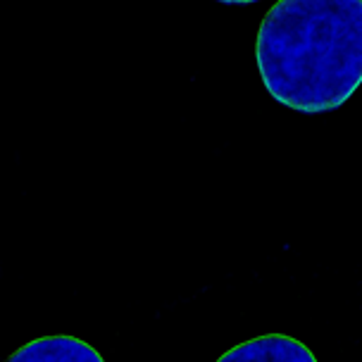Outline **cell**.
<instances>
[{
  "label": "cell",
  "instance_id": "cell-1",
  "mask_svg": "<svg viewBox=\"0 0 362 362\" xmlns=\"http://www.w3.org/2000/svg\"><path fill=\"white\" fill-rule=\"evenodd\" d=\"M257 72L303 115L341 107L362 83V0H279L255 38Z\"/></svg>",
  "mask_w": 362,
  "mask_h": 362
},
{
  "label": "cell",
  "instance_id": "cell-2",
  "mask_svg": "<svg viewBox=\"0 0 362 362\" xmlns=\"http://www.w3.org/2000/svg\"><path fill=\"white\" fill-rule=\"evenodd\" d=\"M215 362H317L315 353L288 334H262L231 346Z\"/></svg>",
  "mask_w": 362,
  "mask_h": 362
},
{
  "label": "cell",
  "instance_id": "cell-3",
  "mask_svg": "<svg viewBox=\"0 0 362 362\" xmlns=\"http://www.w3.org/2000/svg\"><path fill=\"white\" fill-rule=\"evenodd\" d=\"M5 362H105L93 346L79 336H41L19 346Z\"/></svg>",
  "mask_w": 362,
  "mask_h": 362
}]
</instances>
